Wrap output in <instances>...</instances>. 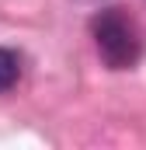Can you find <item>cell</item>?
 I'll use <instances>...</instances> for the list:
<instances>
[{
    "label": "cell",
    "mask_w": 146,
    "mask_h": 150,
    "mask_svg": "<svg viewBox=\"0 0 146 150\" xmlns=\"http://www.w3.org/2000/svg\"><path fill=\"white\" fill-rule=\"evenodd\" d=\"M94 49L105 59L108 70H132L143 56V32L136 18H129L122 7H105L91 21Z\"/></svg>",
    "instance_id": "6da1fadb"
},
{
    "label": "cell",
    "mask_w": 146,
    "mask_h": 150,
    "mask_svg": "<svg viewBox=\"0 0 146 150\" xmlns=\"http://www.w3.org/2000/svg\"><path fill=\"white\" fill-rule=\"evenodd\" d=\"M18 80H21V56L14 49H4L0 45V94L11 91Z\"/></svg>",
    "instance_id": "7a4b0ae2"
},
{
    "label": "cell",
    "mask_w": 146,
    "mask_h": 150,
    "mask_svg": "<svg viewBox=\"0 0 146 150\" xmlns=\"http://www.w3.org/2000/svg\"><path fill=\"white\" fill-rule=\"evenodd\" d=\"M80 4H98V0H80Z\"/></svg>",
    "instance_id": "3957f363"
}]
</instances>
